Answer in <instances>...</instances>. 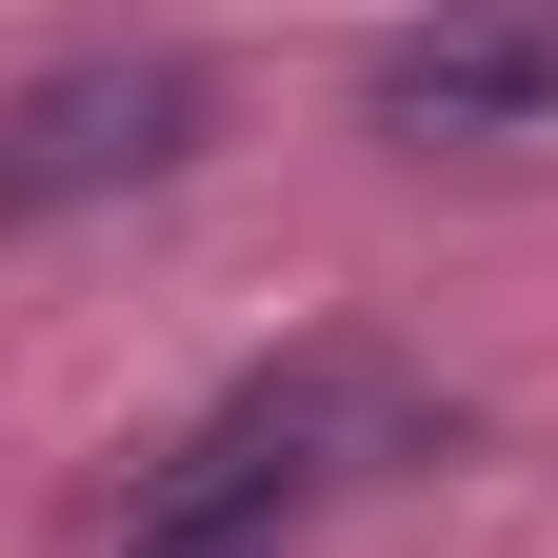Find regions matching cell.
I'll return each instance as SVG.
<instances>
[{
  "instance_id": "cell-2",
  "label": "cell",
  "mask_w": 558,
  "mask_h": 558,
  "mask_svg": "<svg viewBox=\"0 0 558 558\" xmlns=\"http://www.w3.org/2000/svg\"><path fill=\"white\" fill-rule=\"evenodd\" d=\"M199 140H220V60H180V40L40 60V81L0 100V240L81 220V199H140V180H180Z\"/></svg>"
},
{
  "instance_id": "cell-1",
  "label": "cell",
  "mask_w": 558,
  "mask_h": 558,
  "mask_svg": "<svg viewBox=\"0 0 558 558\" xmlns=\"http://www.w3.org/2000/svg\"><path fill=\"white\" fill-rule=\"evenodd\" d=\"M439 439V399H418L399 360H279V379H240L199 439L140 478V519H120V558H300V519L339 499V478H379V459H418Z\"/></svg>"
},
{
  "instance_id": "cell-3",
  "label": "cell",
  "mask_w": 558,
  "mask_h": 558,
  "mask_svg": "<svg viewBox=\"0 0 558 558\" xmlns=\"http://www.w3.org/2000/svg\"><path fill=\"white\" fill-rule=\"evenodd\" d=\"M360 120L399 160H478V140H558V0H418L360 40Z\"/></svg>"
}]
</instances>
